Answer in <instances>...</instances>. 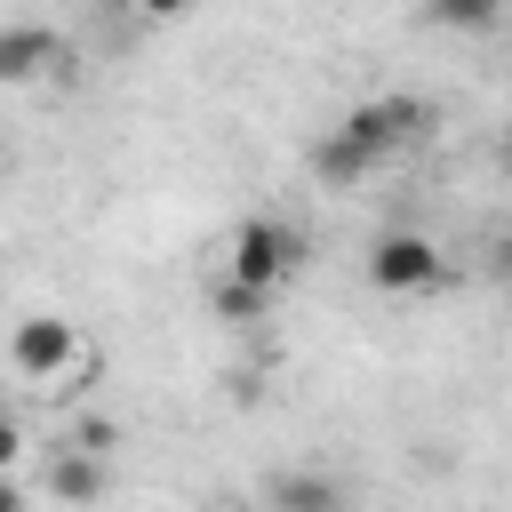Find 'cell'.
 Masks as SVG:
<instances>
[{"mask_svg": "<svg viewBox=\"0 0 512 512\" xmlns=\"http://www.w3.org/2000/svg\"><path fill=\"white\" fill-rule=\"evenodd\" d=\"M64 368H88V344L64 312H24L8 328V376L16 384H40V392H64Z\"/></svg>", "mask_w": 512, "mask_h": 512, "instance_id": "cell-1", "label": "cell"}, {"mask_svg": "<svg viewBox=\"0 0 512 512\" xmlns=\"http://www.w3.org/2000/svg\"><path fill=\"white\" fill-rule=\"evenodd\" d=\"M304 256H312V240H304L296 224H280V216H248V224L224 240V272L248 280V288H264V296H272L280 280H296Z\"/></svg>", "mask_w": 512, "mask_h": 512, "instance_id": "cell-2", "label": "cell"}, {"mask_svg": "<svg viewBox=\"0 0 512 512\" xmlns=\"http://www.w3.org/2000/svg\"><path fill=\"white\" fill-rule=\"evenodd\" d=\"M336 128H344V136H352V144H360V152L384 168V160H400L408 144H424V136H432V104L392 88V96H360V104H352Z\"/></svg>", "mask_w": 512, "mask_h": 512, "instance_id": "cell-3", "label": "cell"}, {"mask_svg": "<svg viewBox=\"0 0 512 512\" xmlns=\"http://www.w3.org/2000/svg\"><path fill=\"white\" fill-rule=\"evenodd\" d=\"M440 272H448V256L408 224L368 240V288H384V296H424V288H440Z\"/></svg>", "mask_w": 512, "mask_h": 512, "instance_id": "cell-4", "label": "cell"}, {"mask_svg": "<svg viewBox=\"0 0 512 512\" xmlns=\"http://www.w3.org/2000/svg\"><path fill=\"white\" fill-rule=\"evenodd\" d=\"M72 80V48L56 40V24H0V88H32V80Z\"/></svg>", "mask_w": 512, "mask_h": 512, "instance_id": "cell-5", "label": "cell"}, {"mask_svg": "<svg viewBox=\"0 0 512 512\" xmlns=\"http://www.w3.org/2000/svg\"><path fill=\"white\" fill-rule=\"evenodd\" d=\"M104 488H112V464H104V456H88V448H72V440L48 456V496H56V504L80 512V504H104Z\"/></svg>", "mask_w": 512, "mask_h": 512, "instance_id": "cell-6", "label": "cell"}, {"mask_svg": "<svg viewBox=\"0 0 512 512\" xmlns=\"http://www.w3.org/2000/svg\"><path fill=\"white\" fill-rule=\"evenodd\" d=\"M304 168L320 176V192H352V184H368V176H376V160H368L344 128H320V144L304 152Z\"/></svg>", "mask_w": 512, "mask_h": 512, "instance_id": "cell-7", "label": "cell"}, {"mask_svg": "<svg viewBox=\"0 0 512 512\" xmlns=\"http://www.w3.org/2000/svg\"><path fill=\"white\" fill-rule=\"evenodd\" d=\"M264 512H344V488L328 472H280L264 488Z\"/></svg>", "mask_w": 512, "mask_h": 512, "instance_id": "cell-8", "label": "cell"}, {"mask_svg": "<svg viewBox=\"0 0 512 512\" xmlns=\"http://www.w3.org/2000/svg\"><path fill=\"white\" fill-rule=\"evenodd\" d=\"M424 16L440 32H496L512 16V0H424Z\"/></svg>", "mask_w": 512, "mask_h": 512, "instance_id": "cell-9", "label": "cell"}, {"mask_svg": "<svg viewBox=\"0 0 512 512\" xmlns=\"http://www.w3.org/2000/svg\"><path fill=\"white\" fill-rule=\"evenodd\" d=\"M208 304H216V320H232V328H248V320H264V304H272V296H264V288H248V280H232V272H224V280H216V288H208Z\"/></svg>", "mask_w": 512, "mask_h": 512, "instance_id": "cell-10", "label": "cell"}, {"mask_svg": "<svg viewBox=\"0 0 512 512\" xmlns=\"http://www.w3.org/2000/svg\"><path fill=\"white\" fill-rule=\"evenodd\" d=\"M64 440H72V448H88V456H112V448H120V424H112V416H80Z\"/></svg>", "mask_w": 512, "mask_h": 512, "instance_id": "cell-11", "label": "cell"}, {"mask_svg": "<svg viewBox=\"0 0 512 512\" xmlns=\"http://www.w3.org/2000/svg\"><path fill=\"white\" fill-rule=\"evenodd\" d=\"M192 8H200V0H136L144 24H176V16H192Z\"/></svg>", "mask_w": 512, "mask_h": 512, "instance_id": "cell-12", "label": "cell"}, {"mask_svg": "<svg viewBox=\"0 0 512 512\" xmlns=\"http://www.w3.org/2000/svg\"><path fill=\"white\" fill-rule=\"evenodd\" d=\"M16 456H24V424L0 416V472H16Z\"/></svg>", "mask_w": 512, "mask_h": 512, "instance_id": "cell-13", "label": "cell"}, {"mask_svg": "<svg viewBox=\"0 0 512 512\" xmlns=\"http://www.w3.org/2000/svg\"><path fill=\"white\" fill-rule=\"evenodd\" d=\"M488 272H496V280H512V232H496V240H488Z\"/></svg>", "mask_w": 512, "mask_h": 512, "instance_id": "cell-14", "label": "cell"}, {"mask_svg": "<svg viewBox=\"0 0 512 512\" xmlns=\"http://www.w3.org/2000/svg\"><path fill=\"white\" fill-rule=\"evenodd\" d=\"M0 512H32V496H24V488H16L8 472H0Z\"/></svg>", "mask_w": 512, "mask_h": 512, "instance_id": "cell-15", "label": "cell"}, {"mask_svg": "<svg viewBox=\"0 0 512 512\" xmlns=\"http://www.w3.org/2000/svg\"><path fill=\"white\" fill-rule=\"evenodd\" d=\"M504 168H512V120H504Z\"/></svg>", "mask_w": 512, "mask_h": 512, "instance_id": "cell-16", "label": "cell"}, {"mask_svg": "<svg viewBox=\"0 0 512 512\" xmlns=\"http://www.w3.org/2000/svg\"><path fill=\"white\" fill-rule=\"evenodd\" d=\"M0 416H8V384H0Z\"/></svg>", "mask_w": 512, "mask_h": 512, "instance_id": "cell-17", "label": "cell"}]
</instances>
